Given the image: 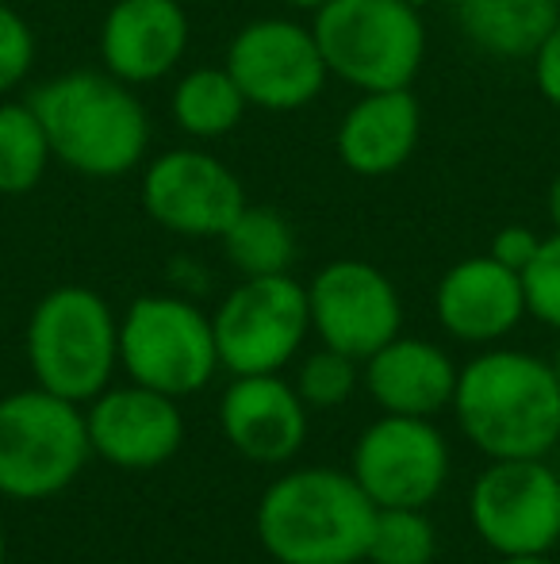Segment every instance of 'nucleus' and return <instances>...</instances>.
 Listing matches in <instances>:
<instances>
[{"mask_svg":"<svg viewBox=\"0 0 560 564\" xmlns=\"http://www.w3.org/2000/svg\"><path fill=\"white\" fill-rule=\"evenodd\" d=\"M453 411L484 457H546L560 442V377L523 349H492L457 372Z\"/></svg>","mask_w":560,"mask_h":564,"instance_id":"f257e3e1","label":"nucleus"},{"mask_svg":"<svg viewBox=\"0 0 560 564\" xmlns=\"http://www.w3.org/2000/svg\"><path fill=\"white\" fill-rule=\"evenodd\" d=\"M58 162L85 177L112 181L139 170L150 150V116L128 82L74 69L39 85L28 100Z\"/></svg>","mask_w":560,"mask_h":564,"instance_id":"f03ea898","label":"nucleus"},{"mask_svg":"<svg viewBox=\"0 0 560 564\" xmlns=\"http://www.w3.org/2000/svg\"><path fill=\"white\" fill-rule=\"evenodd\" d=\"M376 503L353 473L299 468L257 503V538L277 564H358L369 553Z\"/></svg>","mask_w":560,"mask_h":564,"instance_id":"7ed1b4c3","label":"nucleus"},{"mask_svg":"<svg viewBox=\"0 0 560 564\" xmlns=\"http://www.w3.org/2000/svg\"><path fill=\"white\" fill-rule=\"evenodd\" d=\"M311 31L330 77L361 93L411 89L426 58L422 15L407 0H327Z\"/></svg>","mask_w":560,"mask_h":564,"instance_id":"20e7f679","label":"nucleus"},{"mask_svg":"<svg viewBox=\"0 0 560 564\" xmlns=\"http://www.w3.org/2000/svg\"><path fill=\"white\" fill-rule=\"evenodd\" d=\"M120 361V323L105 296L62 284L35 304L28 323V365L39 388L62 400H97Z\"/></svg>","mask_w":560,"mask_h":564,"instance_id":"39448f33","label":"nucleus"},{"mask_svg":"<svg viewBox=\"0 0 560 564\" xmlns=\"http://www.w3.org/2000/svg\"><path fill=\"white\" fill-rule=\"evenodd\" d=\"M89 453V426L74 400L46 388L0 400V496H58L77 480Z\"/></svg>","mask_w":560,"mask_h":564,"instance_id":"423d86ee","label":"nucleus"},{"mask_svg":"<svg viewBox=\"0 0 560 564\" xmlns=\"http://www.w3.org/2000/svg\"><path fill=\"white\" fill-rule=\"evenodd\" d=\"M120 365L173 400L200 392L219 369L211 319L180 296H139L120 323Z\"/></svg>","mask_w":560,"mask_h":564,"instance_id":"0eeeda50","label":"nucleus"},{"mask_svg":"<svg viewBox=\"0 0 560 564\" xmlns=\"http://www.w3.org/2000/svg\"><path fill=\"white\" fill-rule=\"evenodd\" d=\"M219 365L234 377L281 372L311 330L307 289L288 273L246 276L211 315Z\"/></svg>","mask_w":560,"mask_h":564,"instance_id":"6e6552de","label":"nucleus"},{"mask_svg":"<svg viewBox=\"0 0 560 564\" xmlns=\"http://www.w3.org/2000/svg\"><path fill=\"white\" fill-rule=\"evenodd\" d=\"M472 527L503 557L549 553L560 542V476L546 457L492 460L472 484Z\"/></svg>","mask_w":560,"mask_h":564,"instance_id":"1a4fd4ad","label":"nucleus"},{"mask_svg":"<svg viewBox=\"0 0 560 564\" xmlns=\"http://www.w3.org/2000/svg\"><path fill=\"white\" fill-rule=\"evenodd\" d=\"M223 66L246 105L262 112H299L319 97L330 77L315 31L281 15L246 23L227 46Z\"/></svg>","mask_w":560,"mask_h":564,"instance_id":"9d476101","label":"nucleus"},{"mask_svg":"<svg viewBox=\"0 0 560 564\" xmlns=\"http://www.w3.org/2000/svg\"><path fill=\"white\" fill-rule=\"evenodd\" d=\"M311 327L322 346L365 361L404 327V304L388 276L369 261H330L307 289Z\"/></svg>","mask_w":560,"mask_h":564,"instance_id":"9b49d317","label":"nucleus"},{"mask_svg":"<svg viewBox=\"0 0 560 564\" xmlns=\"http://www.w3.org/2000/svg\"><path fill=\"white\" fill-rule=\"evenodd\" d=\"M353 480L376 507H426L449 480V446L426 419L384 415L353 446Z\"/></svg>","mask_w":560,"mask_h":564,"instance_id":"f8f14e48","label":"nucleus"},{"mask_svg":"<svg viewBox=\"0 0 560 564\" xmlns=\"http://www.w3.org/2000/svg\"><path fill=\"white\" fill-rule=\"evenodd\" d=\"M246 204L242 181L204 150H169L142 177V208L173 235L223 238Z\"/></svg>","mask_w":560,"mask_h":564,"instance_id":"ddd939ff","label":"nucleus"},{"mask_svg":"<svg viewBox=\"0 0 560 564\" xmlns=\"http://www.w3.org/2000/svg\"><path fill=\"white\" fill-rule=\"evenodd\" d=\"M89 446L116 468H157L185 442V419L173 395L154 388H105L85 415Z\"/></svg>","mask_w":560,"mask_h":564,"instance_id":"4468645a","label":"nucleus"},{"mask_svg":"<svg viewBox=\"0 0 560 564\" xmlns=\"http://www.w3.org/2000/svg\"><path fill=\"white\" fill-rule=\"evenodd\" d=\"M223 434L242 457L257 465H284L307 442V403L296 384H284L277 372L234 377L219 403Z\"/></svg>","mask_w":560,"mask_h":564,"instance_id":"2eb2a0df","label":"nucleus"},{"mask_svg":"<svg viewBox=\"0 0 560 564\" xmlns=\"http://www.w3.org/2000/svg\"><path fill=\"white\" fill-rule=\"evenodd\" d=\"M188 51V15L177 0H112L100 28V58L112 77L150 85L169 77Z\"/></svg>","mask_w":560,"mask_h":564,"instance_id":"dca6fc26","label":"nucleus"},{"mask_svg":"<svg viewBox=\"0 0 560 564\" xmlns=\"http://www.w3.org/2000/svg\"><path fill=\"white\" fill-rule=\"evenodd\" d=\"M441 327L461 341H499L503 335L523 323L526 315V289L523 273L495 261L492 253L484 258H464L441 276L438 296Z\"/></svg>","mask_w":560,"mask_h":564,"instance_id":"f3484780","label":"nucleus"},{"mask_svg":"<svg viewBox=\"0 0 560 564\" xmlns=\"http://www.w3.org/2000/svg\"><path fill=\"white\" fill-rule=\"evenodd\" d=\"M422 131V108L411 89L361 93L338 123V158L358 177H388L411 162Z\"/></svg>","mask_w":560,"mask_h":564,"instance_id":"a211bd4d","label":"nucleus"},{"mask_svg":"<svg viewBox=\"0 0 560 564\" xmlns=\"http://www.w3.org/2000/svg\"><path fill=\"white\" fill-rule=\"evenodd\" d=\"M365 388L384 415L430 419L457 392V365L446 349L422 338H392L365 357Z\"/></svg>","mask_w":560,"mask_h":564,"instance_id":"6ab92c4d","label":"nucleus"},{"mask_svg":"<svg viewBox=\"0 0 560 564\" xmlns=\"http://www.w3.org/2000/svg\"><path fill=\"white\" fill-rule=\"evenodd\" d=\"M457 28L495 58H534L560 23V0H453Z\"/></svg>","mask_w":560,"mask_h":564,"instance_id":"aec40b11","label":"nucleus"},{"mask_svg":"<svg viewBox=\"0 0 560 564\" xmlns=\"http://www.w3.org/2000/svg\"><path fill=\"white\" fill-rule=\"evenodd\" d=\"M246 108V97L227 66L188 69L173 89V123L188 139H223L242 123Z\"/></svg>","mask_w":560,"mask_h":564,"instance_id":"412c9836","label":"nucleus"},{"mask_svg":"<svg viewBox=\"0 0 560 564\" xmlns=\"http://www.w3.org/2000/svg\"><path fill=\"white\" fill-rule=\"evenodd\" d=\"M223 250L242 276L288 273L296 261V235L277 208L246 204L242 216L223 230Z\"/></svg>","mask_w":560,"mask_h":564,"instance_id":"4be33fe9","label":"nucleus"},{"mask_svg":"<svg viewBox=\"0 0 560 564\" xmlns=\"http://www.w3.org/2000/svg\"><path fill=\"white\" fill-rule=\"evenodd\" d=\"M54 162L51 139L31 105H0V196H23Z\"/></svg>","mask_w":560,"mask_h":564,"instance_id":"5701e85b","label":"nucleus"},{"mask_svg":"<svg viewBox=\"0 0 560 564\" xmlns=\"http://www.w3.org/2000/svg\"><path fill=\"white\" fill-rule=\"evenodd\" d=\"M438 553L433 522L422 507H376L365 561L373 564H430Z\"/></svg>","mask_w":560,"mask_h":564,"instance_id":"b1692460","label":"nucleus"},{"mask_svg":"<svg viewBox=\"0 0 560 564\" xmlns=\"http://www.w3.org/2000/svg\"><path fill=\"white\" fill-rule=\"evenodd\" d=\"M353 388H358V361L330 346L304 357L296 372V392L307 408H338L350 400Z\"/></svg>","mask_w":560,"mask_h":564,"instance_id":"393cba45","label":"nucleus"},{"mask_svg":"<svg viewBox=\"0 0 560 564\" xmlns=\"http://www.w3.org/2000/svg\"><path fill=\"white\" fill-rule=\"evenodd\" d=\"M526 312L541 319L546 327L560 330V230L541 238L534 261L523 269Z\"/></svg>","mask_w":560,"mask_h":564,"instance_id":"a878e982","label":"nucleus"},{"mask_svg":"<svg viewBox=\"0 0 560 564\" xmlns=\"http://www.w3.org/2000/svg\"><path fill=\"white\" fill-rule=\"evenodd\" d=\"M35 66V35L15 8L0 4V97L12 93Z\"/></svg>","mask_w":560,"mask_h":564,"instance_id":"bb28decb","label":"nucleus"},{"mask_svg":"<svg viewBox=\"0 0 560 564\" xmlns=\"http://www.w3.org/2000/svg\"><path fill=\"white\" fill-rule=\"evenodd\" d=\"M538 246H541V238L534 235L530 227L510 224L492 238V250L487 253H492L495 261H503L507 269H515V273H523V269L534 261V253H538Z\"/></svg>","mask_w":560,"mask_h":564,"instance_id":"cd10ccee","label":"nucleus"},{"mask_svg":"<svg viewBox=\"0 0 560 564\" xmlns=\"http://www.w3.org/2000/svg\"><path fill=\"white\" fill-rule=\"evenodd\" d=\"M534 82H538L541 97L553 108H560V23L549 31V39L534 54Z\"/></svg>","mask_w":560,"mask_h":564,"instance_id":"c85d7f7f","label":"nucleus"},{"mask_svg":"<svg viewBox=\"0 0 560 564\" xmlns=\"http://www.w3.org/2000/svg\"><path fill=\"white\" fill-rule=\"evenodd\" d=\"M549 219H553V227L560 230V173L553 177V185H549Z\"/></svg>","mask_w":560,"mask_h":564,"instance_id":"c756f323","label":"nucleus"},{"mask_svg":"<svg viewBox=\"0 0 560 564\" xmlns=\"http://www.w3.org/2000/svg\"><path fill=\"white\" fill-rule=\"evenodd\" d=\"M503 564H553L549 553H526V557H503Z\"/></svg>","mask_w":560,"mask_h":564,"instance_id":"7c9ffc66","label":"nucleus"},{"mask_svg":"<svg viewBox=\"0 0 560 564\" xmlns=\"http://www.w3.org/2000/svg\"><path fill=\"white\" fill-rule=\"evenodd\" d=\"M284 4L299 8V12H315V8H322V4H327V0H284Z\"/></svg>","mask_w":560,"mask_h":564,"instance_id":"2f4dec72","label":"nucleus"},{"mask_svg":"<svg viewBox=\"0 0 560 564\" xmlns=\"http://www.w3.org/2000/svg\"><path fill=\"white\" fill-rule=\"evenodd\" d=\"M4 557H8V545H4V527H0V564H4Z\"/></svg>","mask_w":560,"mask_h":564,"instance_id":"473e14b6","label":"nucleus"},{"mask_svg":"<svg viewBox=\"0 0 560 564\" xmlns=\"http://www.w3.org/2000/svg\"><path fill=\"white\" fill-rule=\"evenodd\" d=\"M407 4H415V8H422V4H430V0H407Z\"/></svg>","mask_w":560,"mask_h":564,"instance_id":"72a5a7b5","label":"nucleus"},{"mask_svg":"<svg viewBox=\"0 0 560 564\" xmlns=\"http://www.w3.org/2000/svg\"><path fill=\"white\" fill-rule=\"evenodd\" d=\"M553 369H557V377H560V354H557V361H553Z\"/></svg>","mask_w":560,"mask_h":564,"instance_id":"f704fd0d","label":"nucleus"}]
</instances>
